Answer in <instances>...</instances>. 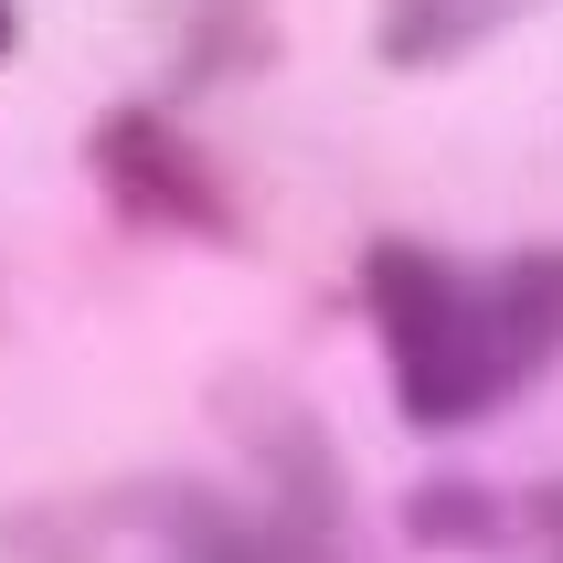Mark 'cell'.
I'll return each mask as SVG.
<instances>
[{"mask_svg":"<svg viewBox=\"0 0 563 563\" xmlns=\"http://www.w3.org/2000/svg\"><path fill=\"white\" fill-rule=\"evenodd\" d=\"M11 32H22V22H11V0H0V54H11Z\"/></svg>","mask_w":563,"mask_h":563,"instance_id":"cell-4","label":"cell"},{"mask_svg":"<svg viewBox=\"0 0 563 563\" xmlns=\"http://www.w3.org/2000/svg\"><path fill=\"white\" fill-rule=\"evenodd\" d=\"M96 181H107V202H118L128 223H150V234H234V202H223V181L191 159L181 128H159L150 107H118V118L96 128Z\"/></svg>","mask_w":563,"mask_h":563,"instance_id":"cell-2","label":"cell"},{"mask_svg":"<svg viewBox=\"0 0 563 563\" xmlns=\"http://www.w3.org/2000/svg\"><path fill=\"white\" fill-rule=\"evenodd\" d=\"M542 532H553V563H563V489L542 500Z\"/></svg>","mask_w":563,"mask_h":563,"instance_id":"cell-3","label":"cell"},{"mask_svg":"<svg viewBox=\"0 0 563 563\" xmlns=\"http://www.w3.org/2000/svg\"><path fill=\"white\" fill-rule=\"evenodd\" d=\"M362 298H373L383 362H394V394H405L415 426H468L510 383L563 362V255L553 245L478 277V266H446L415 234H383L362 255Z\"/></svg>","mask_w":563,"mask_h":563,"instance_id":"cell-1","label":"cell"}]
</instances>
